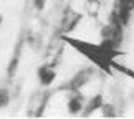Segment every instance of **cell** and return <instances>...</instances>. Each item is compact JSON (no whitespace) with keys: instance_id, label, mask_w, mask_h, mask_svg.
Masks as SVG:
<instances>
[{"instance_id":"6","label":"cell","mask_w":134,"mask_h":119,"mask_svg":"<svg viewBox=\"0 0 134 119\" xmlns=\"http://www.w3.org/2000/svg\"><path fill=\"white\" fill-rule=\"evenodd\" d=\"M85 10L91 18H96L99 15V10H101V0H86Z\"/></svg>"},{"instance_id":"9","label":"cell","mask_w":134,"mask_h":119,"mask_svg":"<svg viewBox=\"0 0 134 119\" xmlns=\"http://www.w3.org/2000/svg\"><path fill=\"white\" fill-rule=\"evenodd\" d=\"M101 109H103V116L104 117H114L116 116V107L113 104H104V103H103Z\"/></svg>"},{"instance_id":"5","label":"cell","mask_w":134,"mask_h":119,"mask_svg":"<svg viewBox=\"0 0 134 119\" xmlns=\"http://www.w3.org/2000/svg\"><path fill=\"white\" fill-rule=\"evenodd\" d=\"M103 96L101 94H96L94 98H91V99L88 101V104L85 106V111H83V116H90L91 112H94L96 109H101L103 106Z\"/></svg>"},{"instance_id":"10","label":"cell","mask_w":134,"mask_h":119,"mask_svg":"<svg viewBox=\"0 0 134 119\" xmlns=\"http://www.w3.org/2000/svg\"><path fill=\"white\" fill-rule=\"evenodd\" d=\"M45 5H46V0H33V7L37 10H40V12L45 8Z\"/></svg>"},{"instance_id":"3","label":"cell","mask_w":134,"mask_h":119,"mask_svg":"<svg viewBox=\"0 0 134 119\" xmlns=\"http://www.w3.org/2000/svg\"><path fill=\"white\" fill-rule=\"evenodd\" d=\"M83 101H85V98L80 94L78 91H71V94L68 98V103H66V109H68L70 114H80L81 111H83Z\"/></svg>"},{"instance_id":"4","label":"cell","mask_w":134,"mask_h":119,"mask_svg":"<svg viewBox=\"0 0 134 119\" xmlns=\"http://www.w3.org/2000/svg\"><path fill=\"white\" fill-rule=\"evenodd\" d=\"M38 78H40V83L43 86H50L51 83L55 81L56 78V71L53 68V65H43L38 68Z\"/></svg>"},{"instance_id":"7","label":"cell","mask_w":134,"mask_h":119,"mask_svg":"<svg viewBox=\"0 0 134 119\" xmlns=\"http://www.w3.org/2000/svg\"><path fill=\"white\" fill-rule=\"evenodd\" d=\"M111 68H116L119 73H122V75H126V76H129V78H132L134 80V70H131V68H127V66H124V65H119V63H116L114 60L111 61Z\"/></svg>"},{"instance_id":"1","label":"cell","mask_w":134,"mask_h":119,"mask_svg":"<svg viewBox=\"0 0 134 119\" xmlns=\"http://www.w3.org/2000/svg\"><path fill=\"white\" fill-rule=\"evenodd\" d=\"M83 20V15L75 12L73 8H66L63 17H61V23H60V33L61 35H68L70 32H73V30L78 27V23Z\"/></svg>"},{"instance_id":"2","label":"cell","mask_w":134,"mask_h":119,"mask_svg":"<svg viewBox=\"0 0 134 119\" xmlns=\"http://www.w3.org/2000/svg\"><path fill=\"white\" fill-rule=\"evenodd\" d=\"M94 75V71L91 68H83L80 73H76L65 86H61V89H68V91H80V88H83L86 83L91 80V76Z\"/></svg>"},{"instance_id":"8","label":"cell","mask_w":134,"mask_h":119,"mask_svg":"<svg viewBox=\"0 0 134 119\" xmlns=\"http://www.w3.org/2000/svg\"><path fill=\"white\" fill-rule=\"evenodd\" d=\"M10 99H12L10 91L7 88H0V109H2V107H7L10 104Z\"/></svg>"},{"instance_id":"11","label":"cell","mask_w":134,"mask_h":119,"mask_svg":"<svg viewBox=\"0 0 134 119\" xmlns=\"http://www.w3.org/2000/svg\"><path fill=\"white\" fill-rule=\"evenodd\" d=\"M0 25H2V15H0Z\"/></svg>"}]
</instances>
